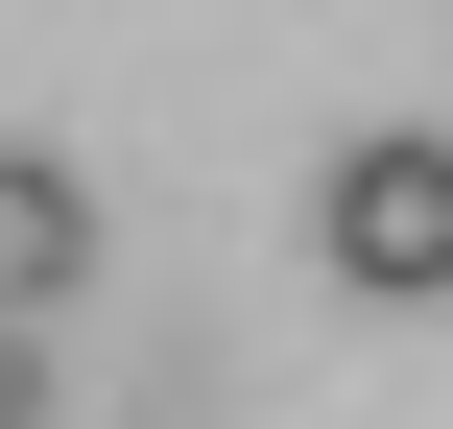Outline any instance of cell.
<instances>
[{"mask_svg": "<svg viewBox=\"0 0 453 429\" xmlns=\"http://www.w3.org/2000/svg\"><path fill=\"white\" fill-rule=\"evenodd\" d=\"M311 263L382 287V310H430V287H453V143H430V119H382V143L311 167Z\"/></svg>", "mask_w": 453, "mask_h": 429, "instance_id": "cell-1", "label": "cell"}, {"mask_svg": "<svg viewBox=\"0 0 453 429\" xmlns=\"http://www.w3.org/2000/svg\"><path fill=\"white\" fill-rule=\"evenodd\" d=\"M72 287H96V191L48 143H0V310H72Z\"/></svg>", "mask_w": 453, "mask_h": 429, "instance_id": "cell-2", "label": "cell"}, {"mask_svg": "<svg viewBox=\"0 0 453 429\" xmlns=\"http://www.w3.org/2000/svg\"><path fill=\"white\" fill-rule=\"evenodd\" d=\"M0 429H48V310H0Z\"/></svg>", "mask_w": 453, "mask_h": 429, "instance_id": "cell-3", "label": "cell"}]
</instances>
